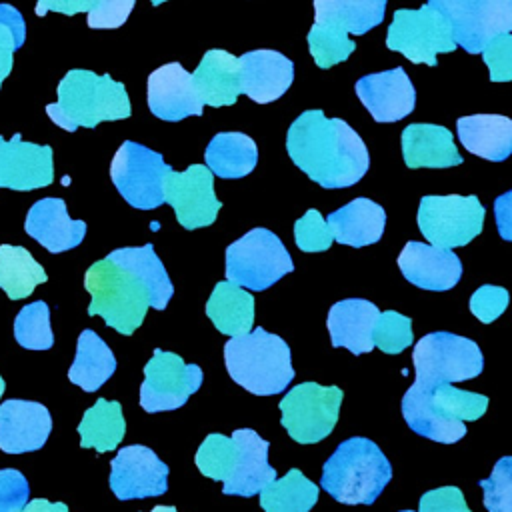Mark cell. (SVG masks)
<instances>
[{
	"label": "cell",
	"instance_id": "1",
	"mask_svg": "<svg viewBox=\"0 0 512 512\" xmlns=\"http://www.w3.org/2000/svg\"><path fill=\"white\" fill-rule=\"evenodd\" d=\"M286 150L292 162L322 188L356 184L370 166L362 138L340 118L322 110L302 112L288 128Z\"/></svg>",
	"mask_w": 512,
	"mask_h": 512
},
{
	"label": "cell",
	"instance_id": "2",
	"mask_svg": "<svg viewBox=\"0 0 512 512\" xmlns=\"http://www.w3.org/2000/svg\"><path fill=\"white\" fill-rule=\"evenodd\" d=\"M46 112L56 126L74 132L76 128H94L104 120L128 118L132 106L124 84L112 76L70 70L58 84V100L48 104Z\"/></svg>",
	"mask_w": 512,
	"mask_h": 512
},
{
	"label": "cell",
	"instance_id": "3",
	"mask_svg": "<svg viewBox=\"0 0 512 512\" xmlns=\"http://www.w3.org/2000/svg\"><path fill=\"white\" fill-rule=\"evenodd\" d=\"M392 478L384 452L368 438L344 440L324 462L320 486L342 504H374Z\"/></svg>",
	"mask_w": 512,
	"mask_h": 512
},
{
	"label": "cell",
	"instance_id": "4",
	"mask_svg": "<svg viewBox=\"0 0 512 512\" xmlns=\"http://www.w3.org/2000/svg\"><path fill=\"white\" fill-rule=\"evenodd\" d=\"M224 360L230 378L256 396L284 392L294 378L288 344L258 326L232 336L224 344Z\"/></svg>",
	"mask_w": 512,
	"mask_h": 512
},
{
	"label": "cell",
	"instance_id": "5",
	"mask_svg": "<svg viewBox=\"0 0 512 512\" xmlns=\"http://www.w3.org/2000/svg\"><path fill=\"white\" fill-rule=\"evenodd\" d=\"M84 288L92 296L88 314L102 316L110 328L126 336L134 334L150 308L144 284L110 258H102L86 270Z\"/></svg>",
	"mask_w": 512,
	"mask_h": 512
},
{
	"label": "cell",
	"instance_id": "6",
	"mask_svg": "<svg viewBox=\"0 0 512 512\" xmlns=\"http://www.w3.org/2000/svg\"><path fill=\"white\" fill-rule=\"evenodd\" d=\"M412 362L416 370L414 384L422 390L442 382H462L480 376L484 358L478 344L452 332H432L422 336L414 350Z\"/></svg>",
	"mask_w": 512,
	"mask_h": 512
},
{
	"label": "cell",
	"instance_id": "7",
	"mask_svg": "<svg viewBox=\"0 0 512 512\" xmlns=\"http://www.w3.org/2000/svg\"><path fill=\"white\" fill-rule=\"evenodd\" d=\"M294 264L282 240L266 230L254 228L226 248V280L248 290H266Z\"/></svg>",
	"mask_w": 512,
	"mask_h": 512
},
{
	"label": "cell",
	"instance_id": "8",
	"mask_svg": "<svg viewBox=\"0 0 512 512\" xmlns=\"http://www.w3.org/2000/svg\"><path fill=\"white\" fill-rule=\"evenodd\" d=\"M344 392L338 386L302 382L280 400L282 426L298 444L324 440L338 422Z\"/></svg>",
	"mask_w": 512,
	"mask_h": 512
},
{
	"label": "cell",
	"instance_id": "9",
	"mask_svg": "<svg viewBox=\"0 0 512 512\" xmlns=\"http://www.w3.org/2000/svg\"><path fill=\"white\" fill-rule=\"evenodd\" d=\"M448 22L456 46L480 54L488 40L512 30V0H426Z\"/></svg>",
	"mask_w": 512,
	"mask_h": 512
},
{
	"label": "cell",
	"instance_id": "10",
	"mask_svg": "<svg viewBox=\"0 0 512 512\" xmlns=\"http://www.w3.org/2000/svg\"><path fill=\"white\" fill-rule=\"evenodd\" d=\"M484 206L470 196H424L418 208V226L424 238L440 248L468 244L482 232Z\"/></svg>",
	"mask_w": 512,
	"mask_h": 512
},
{
	"label": "cell",
	"instance_id": "11",
	"mask_svg": "<svg viewBox=\"0 0 512 512\" xmlns=\"http://www.w3.org/2000/svg\"><path fill=\"white\" fill-rule=\"evenodd\" d=\"M386 48L404 54L414 64L436 66V56L440 52H454L456 42L440 12L424 4L418 10L402 8L394 12Z\"/></svg>",
	"mask_w": 512,
	"mask_h": 512
},
{
	"label": "cell",
	"instance_id": "12",
	"mask_svg": "<svg viewBox=\"0 0 512 512\" xmlns=\"http://www.w3.org/2000/svg\"><path fill=\"white\" fill-rule=\"evenodd\" d=\"M168 168L160 152L126 140L114 154L110 178L130 206L154 210L164 204L162 180Z\"/></svg>",
	"mask_w": 512,
	"mask_h": 512
},
{
	"label": "cell",
	"instance_id": "13",
	"mask_svg": "<svg viewBox=\"0 0 512 512\" xmlns=\"http://www.w3.org/2000/svg\"><path fill=\"white\" fill-rule=\"evenodd\" d=\"M202 384V368L196 364H184L174 354L156 348L148 364L144 366V382L140 386V406L146 412L176 410L186 404Z\"/></svg>",
	"mask_w": 512,
	"mask_h": 512
},
{
	"label": "cell",
	"instance_id": "14",
	"mask_svg": "<svg viewBox=\"0 0 512 512\" xmlns=\"http://www.w3.org/2000/svg\"><path fill=\"white\" fill-rule=\"evenodd\" d=\"M162 196L188 230L210 226L222 206L214 194V174L204 164H192L184 172L168 168L162 180Z\"/></svg>",
	"mask_w": 512,
	"mask_h": 512
},
{
	"label": "cell",
	"instance_id": "15",
	"mask_svg": "<svg viewBox=\"0 0 512 512\" xmlns=\"http://www.w3.org/2000/svg\"><path fill=\"white\" fill-rule=\"evenodd\" d=\"M110 488L118 500L160 496L168 490V466L146 446H124L110 462Z\"/></svg>",
	"mask_w": 512,
	"mask_h": 512
},
{
	"label": "cell",
	"instance_id": "16",
	"mask_svg": "<svg viewBox=\"0 0 512 512\" xmlns=\"http://www.w3.org/2000/svg\"><path fill=\"white\" fill-rule=\"evenodd\" d=\"M52 148L24 142L20 134L0 136V188L36 190L52 184Z\"/></svg>",
	"mask_w": 512,
	"mask_h": 512
},
{
	"label": "cell",
	"instance_id": "17",
	"mask_svg": "<svg viewBox=\"0 0 512 512\" xmlns=\"http://www.w3.org/2000/svg\"><path fill=\"white\" fill-rule=\"evenodd\" d=\"M148 108L168 122L202 114V100L192 82V74L180 62H168L148 76Z\"/></svg>",
	"mask_w": 512,
	"mask_h": 512
},
{
	"label": "cell",
	"instance_id": "18",
	"mask_svg": "<svg viewBox=\"0 0 512 512\" xmlns=\"http://www.w3.org/2000/svg\"><path fill=\"white\" fill-rule=\"evenodd\" d=\"M356 94L376 122L402 120L416 104V90L402 66L362 76Z\"/></svg>",
	"mask_w": 512,
	"mask_h": 512
},
{
	"label": "cell",
	"instance_id": "19",
	"mask_svg": "<svg viewBox=\"0 0 512 512\" xmlns=\"http://www.w3.org/2000/svg\"><path fill=\"white\" fill-rule=\"evenodd\" d=\"M398 268L410 284L436 292L454 288L462 274L460 258L450 248L414 240L402 248Z\"/></svg>",
	"mask_w": 512,
	"mask_h": 512
},
{
	"label": "cell",
	"instance_id": "20",
	"mask_svg": "<svg viewBox=\"0 0 512 512\" xmlns=\"http://www.w3.org/2000/svg\"><path fill=\"white\" fill-rule=\"evenodd\" d=\"M52 418L44 404L30 400H6L0 404V450L24 454L46 444Z\"/></svg>",
	"mask_w": 512,
	"mask_h": 512
},
{
	"label": "cell",
	"instance_id": "21",
	"mask_svg": "<svg viewBox=\"0 0 512 512\" xmlns=\"http://www.w3.org/2000/svg\"><path fill=\"white\" fill-rule=\"evenodd\" d=\"M240 94L258 104L278 100L294 80V64L276 50H252L238 58Z\"/></svg>",
	"mask_w": 512,
	"mask_h": 512
},
{
	"label": "cell",
	"instance_id": "22",
	"mask_svg": "<svg viewBox=\"0 0 512 512\" xmlns=\"http://www.w3.org/2000/svg\"><path fill=\"white\" fill-rule=\"evenodd\" d=\"M230 438L236 446V462L232 474L222 482V492L254 496L262 486L276 478V470L268 464L270 444L250 428L234 430Z\"/></svg>",
	"mask_w": 512,
	"mask_h": 512
},
{
	"label": "cell",
	"instance_id": "23",
	"mask_svg": "<svg viewBox=\"0 0 512 512\" xmlns=\"http://www.w3.org/2000/svg\"><path fill=\"white\" fill-rule=\"evenodd\" d=\"M24 230L48 252H66L76 248L86 234V222L72 220L62 198H42L28 210Z\"/></svg>",
	"mask_w": 512,
	"mask_h": 512
},
{
	"label": "cell",
	"instance_id": "24",
	"mask_svg": "<svg viewBox=\"0 0 512 512\" xmlns=\"http://www.w3.org/2000/svg\"><path fill=\"white\" fill-rule=\"evenodd\" d=\"M380 310L376 304L362 298L340 300L330 306L328 332L332 346H344L352 354H364L374 348L372 328Z\"/></svg>",
	"mask_w": 512,
	"mask_h": 512
},
{
	"label": "cell",
	"instance_id": "25",
	"mask_svg": "<svg viewBox=\"0 0 512 512\" xmlns=\"http://www.w3.org/2000/svg\"><path fill=\"white\" fill-rule=\"evenodd\" d=\"M402 154L408 168H450L462 164L454 136L438 124H410L402 132Z\"/></svg>",
	"mask_w": 512,
	"mask_h": 512
},
{
	"label": "cell",
	"instance_id": "26",
	"mask_svg": "<svg viewBox=\"0 0 512 512\" xmlns=\"http://www.w3.org/2000/svg\"><path fill=\"white\" fill-rule=\"evenodd\" d=\"M326 226L332 234V240L352 248H362L382 238L386 212L380 204L368 198H354L346 206L328 214Z\"/></svg>",
	"mask_w": 512,
	"mask_h": 512
},
{
	"label": "cell",
	"instance_id": "27",
	"mask_svg": "<svg viewBox=\"0 0 512 512\" xmlns=\"http://www.w3.org/2000/svg\"><path fill=\"white\" fill-rule=\"evenodd\" d=\"M202 104L232 106L240 94L238 58L226 50H208L192 74Z\"/></svg>",
	"mask_w": 512,
	"mask_h": 512
},
{
	"label": "cell",
	"instance_id": "28",
	"mask_svg": "<svg viewBox=\"0 0 512 512\" xmlns=\"http://www.w3.org/2000/svg\"><path fill=\"white\" fill-rule=\"evenodd\" d=\"M458 138L480 158L502 162L512 152V120L502 114H474L458 118Z\"/></svg>",
	"mask_w": 512,
	"mask_h": 512
},
{
	"label": "cell",
	"instance_id": "29",
	"mask_svg": "<svg viewBox=\"0 0 512 512\" xmlns=\"http://www.w3.org/2000/svg\"><path fill=\"white\" fill-rule=\"evenodd\" d=\"M106 258H110L112 262L126 268L130 274H134L144 284L152 308H156V310L166 308L168 300L174 294V288H172L168 272H166L164 264L160 262V258L156 256L152 244L118 248V250L110 252Z\"/></svg>",
	"mask_w": 512,
	"mask_h": 512
},
{
	"label": "cell",
	"instance_id": "30",
	"mask_svg": "<svg viewBox=\"0 0 512 512\" xmlns=\"http://www.w3.org/2000/svg\"><path fill=\"white\" fill-rule=\"evenodd\" d=\"M206 316L226 336H240L250 332L254 322V296L244 288L222 280L214 286L208 302Z\"/></svg>",
	"mask_w": 512,
	"mask_h": 512
},
{
	"label": "cell",
	"instance_id": "31",
	"mask_svg": "<svg viewBox=\"0 0 512 512\" xmlns=\"http://www.w3.org/2000/svg\"><path fill=\"white\" fill-rule=\"evenodd\" d=\"M206 168L220 178L248 176L258 162L254 140L242 132H220L204 150Z\"/></svg>",
	"mask_w": 512,
	"mask_h": 512
},
{
	"label": "cell",
	"instance_id": "32",
	"mask_svg": "<svg viewBox=\"0 0 512 512\" xmlns=\"http://www.w3.org/2000/svg\"><path fill=\"white\" fill-rule=\"evenodd\" d=\"M116 370V358L108 344L94 332L82 330L76 344V356L68 370L72 384L84 392H96Z\"/></svg>",
	"mask_w": 512,
	"mask_h": 512
},
{
	"label": "cell",
	"instance_id": "33",
	"mask_svg": "<svg viewBox=\"0 0 512 512\" xmlns=\"http://www.w3.org/2000/svg\"><path fill=\"white\" fill-rule=\"evenodd\" d=\"M124 430L126 422L122 416L120 402L98 398L96 404L84 412L78 424L80 446L94 448L100 454L114 450L124 438Z\"/></svg>",
	"mask_w": 512,
	"mask_h": 512
},
{
	"label": "cell",
	"instance_id": "34",
	"mask_svg": "<svg viewBox=\"0 0 512 512\" xmlns=\"http://www.w3.org/2000/svg\"><path fill=\"white\" fill-rule=\"evenodd\" d=\"M316 22H330L344 32L366 34L384 20L386 0H314Z\"/></svg>",
	"mask_w": 512,
	"mask_h": 512
},
{
	"label": "cell",
	"instance_id": "35",
	"mask_svg": "<svg viewBox=\"0 0 512 512\" xmlns=\"http://www.w3.org/2000/svg\"><path fill=\"white\" fill-rule=\"evenodd\" d=\"M318 500V486L298 468L280 480H270L260 490V506L266 512H308Z\"/></svg>",
	"mask_w": 512,
	"mask_h": 512
},
{
	"label": "cell",
	"instance_id": "36",
	"mask_svg": "<svg viewBox=\"0 0 512 512\" xmlns=\"http://www.w3.org/2000/svg\"><path fill=\"white\" fill-rule=\"evenodd\" d=\"M46 280L48 276L44 268L24 246H0V288L10 300L30 296L32 290Z\"/></svg>",
	"mask_w": 512,
	"mask_h": 512
},
{
	"label": "cell",
	"instance_id": "37",
	"mask_svg": "<svg viewBox=\"0 0 512 512\" xmlns=\"http://www.w3.org/2000/svg\"><path fill=\"white\" fill-rule=\"evenodd\" d=\"M402 416L410 430L416 434L442 442V444H454L466 434V424L464 422H452L436 414L416 392L414 386H410L402 398Z\"/></svg>",
	"mask_w": 512,
	"mask_h": 512
},
{
	"label": "cell",
	"instance_id": "38",
	"mask_svg": "<svg viewBox=\"0 0 512 512\" xmlns=\"http://www.w3.org/2000/svg\"><path fill=\"white\" fill-rule=\"evenodd\" d=\"M412 386L436 414H440L442 418L452 420V422L478 420L488 408V398L484 394H476L470 390H458L448 382L436 384L434 388H428V390H422L416 384H412Z\"/></svg>",
	"mask_w": 512,
	"mask_h": 512
},
{
	"label": "cell",
	"instance_id": "39",
	"mask_svg": "<svg viewBox=\"0 0 512 512\" xmlns=\"http://www.w3.org/2000/svg\"><path fill=\"white\" fill-rule=\"evenodd\" d=\"M308 48L316 66L328 70L334 64L344 62L356 50V44L340 26L330 22H314L308 32Z\"/></svg>",
	"mask_w": 512,
	"mask_h": 512
},
{
	"label": "cell",
	"instance_id": "40",
	"mask_svg": "<svg viewBox=\"0 0 512 512\" xmlns=\"http://www.w3.org/2000/svg\"><path fill=\"white\" fill-rule=\"evenodd\" d=\"M14 338L22 348L48 350L54 344L48 304L36 300L24 306L14 320Z\"/></svg>",
	"mask_w": 512,
	"mask_h": 512
},
{
	"label": "cell",
	"instance_id": "41",
	"mask_svg": "<svg viewBox=\"0 0 512 512\" xmlns=\"http://www.w3.org/2000/svg\"><path fill=\"white\" fill-rule=\"evenodd\" d=\"M236 462L234 440L224 434H208L196 452L198 470L212 480H226Z\"/></svg>",
	"mask_w": 512,
	"mask_h": 512
},
{
	"label": "cell",
	"instance_id": "42",
	"mask_svg": "<svg viewBox=\"0 0 512 512\" xmlns=\"http://www.w3.org/2000/svg\"><path fill=\"white\" fill-rule=\"evenodd\" d=\"M412 320L400 312H380L372 328V344L386 354H398L412 344Z\"/></svg>",
	"mask_w": 512,
	"mask_h": 512
},
{
	"label": "cell",
	"instance_id": "43",
	"mask_svg": "<svg viewBox=\"0 0 512 512\" xmlns=\"http://www.w3.org/2000/svg\"><path fill=\"white\" fill-rule=\"evenodd\" d=\"M26 40V24L22 14L10 6L0 4V88L12 72V56Z\"/></svg>",
	"mask_w": 512,
	"mask_h": 512
},
{
	"label": "cell",
	"instance_id": "44",
	"mask_svg": "<svg viewBox=\"0 0 512 512\" xmlns=\"http://www.w3.org/2000/svg\"><path fill=\"white\" fill-rule=\"evenodd\" d=\"M484 492V506L488 512H512V458H500L490 478L478 480Z\"/></svg>",
	"mask_w": 512,
	"mask_h": 512
},
{
	"label": "cell",
	"instance_id": "45",
	"mask_svg": "<svg viewBox=\"0 0 512 512\" xmlns=\"http://www.w3.org/2000/svg\"><path fill=\"white\" fill-rule=\"evenodd\" d=\"M294 240L302 252H324L332 244V234L322 214L310 208L294 224Z\"/></svg>",
	"mask_w": 512,
	"mask_h": 512
},
{
	"label": "cell",
	"instance_id": "46",
	"mask_svg": "<svg viewBox=\"0 0 512 512\" xmlns=\"http://www.w3.org/2000/svg\"><path fill=\"white\" fill-rule=\"evenodd\" d=\"M482 58L490 70L492 82L512 80V36L510 32L498 34L482 48Z\"/></svg>",
	"mask_w": 512,
	"mask_h": 512
},
{
	"label": "cell",
	"instance_id": "47",
	"mask_svg": "<svg viewBox=\"0 0 512 512\" xmlns=\"http://www.w3.org/2000/svg\"><path fill=\"white\" fill-rule=\"evenodd\" d=\"M506 306H508V290L502 286L484 284L470 298L472 314L484 324H490L492 320H496L506 310Z\"/></svg>",
	"mask_w": 512,
	"mask_h": 512
},
{
	"label": "cell",
	"instance_id": "48",
	"mask_svg": "<svg viewBox=\"0 0 512 512\" xmlns=\"http://www.w3.org/2000/svg\"><path fill=\"white\" fill-rule=\"evenodd\" d=\"M28 480L14 468L0 470V512H22L28 502Z\"/></svg>",
	"mask_w": 512,
	"mask_h": 512
},
{
	"label": "cell",
	"instance_id": "49",
	"mask_svg": "<svg viewBox=\"0 0 512 512\" xmlns=\"http://www.w3.org/2000/svg\"><path fill=\"white\" fill-rule=\"evenodd\" d=\"M136 0H98L88 12L90 28H118L126 22Z\"/></svg>",
	"mask_w": 512,
	"mask_h": 512
},
{
	"label": "cell",
	"instance_id": "50",
	"mask_svg": "<svg viewBox=\"0 0 512 512\" xmlns=\"http://www.w3.org/2000/svg\"><path fill=\"white\" fill-rule=\"evenodd\" d=\"M418 512H472L456 486H440L424 492Z\"/></svg>",
	"mask_w": 512,
	"mask_h": 512
},
{
	"label": "cell",
	"instance_id": "51",
	"mask_svg": "<svg viewBox=\"0 0 512 512\" xmlns=\"http://www.w3.org/2000/svg\"><path fill=\"white\" fill-rule=\"evenodd\" d=\"M98 0H38L36 16H46L48 12H60L64 16H74L78 12H90Z\"/></svg>",
	"mask_w": 512,
	"mask_h": 512
},
{
	"label": "cell",
	"instance_id": "52",
	"mask_svg": "<svg viewBox=\"0 0 512 512\" xmlns=\"http://www.w3.org/2000/svg\"><path fill=\"white\" fill-rule=\"evenodd\" d=\"M22 512H68V506L64 502H50L44 498H36L26 502Z\"/></svg>",
	"mask_w": 512,
	"mask_h": 512
},
{
	"label": "cell",
	"instance_id": "53",
	"mask_svg": "<svg viewBox=\"0 0 512 512\" xmlns=\"http://www.w3.org/2000/svg\"><path fill=\"white\" fill-rule=\"evenodd\" d=\"M150 512H176V508H174V506H156V508L150 510Z\"/></svg>",
	"mask_w": 512,
	"mask_h": 512
},
{
	"label": "cell",
	"instance_id": "54",
	"mask_svg": "<svg viewBox=\"0 0 512 512\" xmlns=\"http://www.w3.org/2000/svg\"><path fill=\"white\" fill-rule=\"evenodd\" d=\"M2 392H4V380H2V376H0V398H2Z\"/></svg>",
	"mask_w": 512,
	"mask_h": 512
},
{
	"label": "cell",
	"instance_id": "55",
	"mask_svg": "<svg viewBox=\"0 0 512 512\" xmlns=\"http://www.w3.org/2000/svg\"><path fill=\"white\" fill-rule=\"evenodd\" d=\"M154 6H158V4H162V2H166V0H150Z\"/></svg>",
	"mask_w": 512,
	"mask_h": 512
},
{
	"label": "cell",
	"instance_id": "56",
	"mask_svg": "<svg viewBox=\"0 0 512 512\" xmlns=\"http://www.w3.org/2000/svg\"><path fill=\"white\" fill-rule=\"evenodd\" d=\"M400 512H414V510H400Z\"/></svg>",
	"mask_w": 512,
	"mask_h": 512
}]
</instances>
